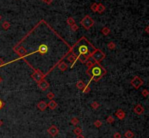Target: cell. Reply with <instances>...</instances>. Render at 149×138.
<instances>
[{
  "label": "cell",
  "mask_w": 149,
  "mask_h": 138,
  "mask_svg": "<svg viewBox=\"0 0 149 138\" xmlns=\"http://www.w3.org/2000/svg\"><path fill=\"white\" fill-rule=\"evenodd\" d=\"M89 69L91 71V74L92 75L93 79H94V80L95 82H97L100 78L102 77V76H103V75L105 74V73H103V72L104 71V69L97 63L93 64V65L91 67H89ZM91 74H89V75H91Z\"/></svg>",
  "instance_id": "1"
},
{
  "label": "cell",
  "mask_w": 149,
  "mask_h": 138,
  "mask_svg": "<svg viewBox=\"0 0 149 138\" xmlns=\"http://www.w3.org/2000/svg\"><path fill=\"white\" fill-rule=\"evenodd\" d=\"M94 23H95L94 20L89 15L85 16L81 21V25L86 30H89L93 26Z\"/></svg>",
  "instance_id": "2"
},
{
  "label": "cell",
  "mask_w": 149,
  "mask_h": 138,
  "mask_svg": "<svg viewBox=\"0 0 149 138\" xmlns=\"http://www.w3.org/2000/svg\"><path fill=\"white\" fill-rule=\"evenodd\" d=\"M131 85L135 89H138L141 85H143V81L140 77L134 76V78L131 80Z\"/></svg>",
  "instance_id": "3"
},
{
  "label": "cell",
  "mask_w": 149,
  "mask_h": 138,
  "mask_svg": "<svg viewBox=\"0 0 149 138\" xmlns=\"http://www.w3.org/2000/svg\"><path fill=\"white\" fill-rule=\"evenodd\" d=\"M91 57L95 60L96 61H101L102 59H104L105 57V54L100 50H96L93 54H91Z\"/></svg>",
  "instance_id": "4"
},
{
  "label": "cell",
  "mask_w": 149,
  "mask_h": 138,
  "mask_svg": "<svg viewBox=\"0 0 149 138\" xmlns=\"http://www.w3.org/2000/svg\"><path fill=\"white\" fill-rule=\"evenodd\" d=\"M47 132H48V134H49L50 135H51L52 138H55V137H56V136L58 135V133H59V129H58V128L56 126L52 125L50 127L48 128Z\"/></svg>",
  "instance_id": "5"
},
{
  "label": "cell",
  "mask_w": 149,
  "mask_h": 138,
  "mask_svg": "<svg viewBox=\"0 0 149 138\" xmlns=\"http://www.w3.org/2000/svg\"><path fill=\"white\" fill-rule=\"evenodd\" d=\"M31 77H32L33 80L38 83L39 81H41V80L43 79L44 75H43L40 71H39V70H36V71L34 72V73H33V74L31 75Z\"/></svg>",
  "instance_id": "6"
},
{
  "label": "cell",
  "mask_w": 149,
  "mask_h": 138,
  "mask_svg": "<svg viewBox=\"0 0 149 138\" xmlns=\"http://www.w3.org/2000/svg\"><path fill=\"white\" fill-rule=\"evenodd\" d=\"M38 86H39V88L41 89V90H42V91H46V90H47L48 88H49V87H50V84H49V82L47 81V80H42L41 81H39V82H38Z\"/></svg>",
  "instance_id": "7"
},
{
  "label": "cell",
  "mask_w": 149,
  "mask_h": 138,
  "mask_svg": "<svg viewBox=\"0 0 149 138\" xmlns=\"http://www.w3.org/2000/svg\"><path fill=\"white\" fill-rule=\"evenodd\" d=\"M144 108L140 104H137L136 105L134 108V112L136 114H138V115H140V114H143L144 113Z\"/></svg>",
  "instance_id": "8"
},
{
  "label": "cell",
  "mask_w": 149,
  "mask_h": 138,
  "mask_svg": "<svg viewBox=\"0 0 149 138\" xmlns=\"http://www.w3.org/2000/svg\"><path fill=\"white\" fill-rule=\"evenodd\" d=\"M115 115H116V117H117L119 119H120V120L124 119L125 118V116H126L125 112H124L123 110H121V109H118V110L116 111Z\"/></svg>",
  "instance_id": "9"
},
{
  "label": "cell",
  "mask_w": 149,
  "mask_h": 138,
  "mask_svg": "<svg viewBox=\"0 0 149 138\" xmlns=\"http://www.w3.org/2000/svg\"><path fill=\"white\" fill-rule=\"evenodd\" d=\"M37 108L41 111H44L45 110H46V108H47V104L44 101H41L37 104Z\"/></svg>",
  "instance_id": "10"
},
{
  "label": "cell",
  "mask_w": 149,
  "mask_h": 138,
  "mask_svg": "<svg viewBox=\"0 0 149 138\" xmlns=\"http://www.w3.org/2000/svg\"><path fill=\"white\" fill-rule=\"evenodd\" d=\"M48 51V47L47 45L45 44H41L40 46H39V52L40 54L44 55Z\"/></svg>",
  "instance_id": "11"
},
{
  "label": "cell",
  "mask_w": 149,
  "mask_h": 138,
  "mask_svg": "<svg viewBox=\"0 0 149 138\" xmlns=\"http://www.w3.org/2000/svg\"><path fill=\"white\" fill-rule=\"evenodd\" d=\"M79 54L81 55H83L84 57H86L88 54V48L86 46H81L79 48Z\"/></svg>",
  "instance_id": "12"
},
{
  "label": "cell",
  "mask_w": 149,
  "mask_h": 138,
  "mask_svg": "<svg viewBox=\"0 0 149 138\" xmlns=\"http://www.w3.org/2000/svg\"><path fill=\"white\" fill-rule=\"evenodd\" d=\"M58 106V104L54 101V100H50V102L47 104V107H49L51 110L55 109Z\"/></svg>",
  "instance_id": "13"
},
{
  "label": "cell",
  "mask_w": 149,
  "mask_h": 138,
  "mask_svg": "<svg viewBox=\"0 0 149 138\" xmlns=\"http://www.w3.org/2000/svg\"><path fill=\"white\" fill-rule=\"evenodd\" d=\"M58 69H59L60 71L64 72V71H66L67 69H68V66H67V64L64 61H62V62H60V63L58 64Z\"/></svg>",
  "instance_id": "14"
},
{
  "label": "cell",
  "mask_w": 149,
  "mask_h": 138,
  "mask_svg": "<svg viewBox=\"0 0 149 138\" xmlns=\"http://www.w3.org/2000/svg\"><path fill=\"white\" fill-rule=\"evenodd\" d=\"M84 87H85V84H84V82H83L82 80H79L76 82V88H77L79 90H83Z\"/></svg>",
  "instance_id": "15"
},
{
  "label": "cell",
  "mask_w": 149,
  "mask_h": 138,
  "mask_svg": "<svg viewBox=\"0 0 149 138\" xmlns=\"http://www.w3.org/2000/svg\"><path fill=\"white\" fill-rule=\"evenodd\" d=\"M105 10V7L103 4L100 3V4H98V10H97V12H98V13L101 14V13H103Z\"/></svg>",
  "instance_id": "16"
},
{
  "label": "cell",
  "mask_w": 149,
  "mask_h": 138,
  "mask_svg": "<svg viewBox=\"0 0 149 138\" xmlns=\"http://www.w3.org/2000/svg\"><path fill=\"white\" fill-rule=\"evenodd\" d=\"M17 54H18L19 55L23 56V55H25V54H26V50L25 49L24 47L21 46V47H20V48H18V50L17 51Z\"/></svg>",
  "instance_id": "17"
},
{
  "label": "cell",
  "mask_w": 149,
  "mask_h": 138,
  "mask_svg": "<svg viewBox=\"0 0 149 138\" xmlns=\"http://www.w3.org/2000/svg\"><path fill=\"white\" fill-rule=\"evenodd\" d=\"M134 136V133L131 130H127L125 133H124V137L126 138H133Z\"/></svg>",
  "instance_id": "18"
},
{
  "label": "cell",
  "mask_w": 149,
  "mask_h": 138,
  "mask_svg": "<svg viewBox=\"0 0 149 138\" xmlns=\"http://www.w3.org/2000/svg\"><path fill=\"white\" fill-rule=\"evenodd\" d=\"M67 59H68V61H70L71 63H74L76 61V60L77 59V57L75 55L72 54V55H70L69 57H68Z\"/></svg>",
  "instance_id": "19"
},
{
  "label": "cell",
  "mask_w": 149,
  "mask_h": 138,
  "mask_svg": "<svg viewBox=\"0 0 149 138\" xmlns=\"http://www.w3.org/2000/svg\"><path fill=\"white\" fill-rule=\"evenodd\" d=\"M101 33H102L105 36H106V35H108L111 33V30H110L108 28H107V27H104V28L101 30Z\"/></svg>",
  "instance_id": "20"
},
{
  "label": "cell",
  "mask_w": 149,
  "mask_h": 138,
  "mask_svg": "<svg viewBox=\"0 0 149 138\" xmlns=\"http://www.w3.org/2000/svg\"><path fill=\"white\" fill-rule=\"evenodd\" d=\"M1 26H2L3 29H4L5 31H7V30H8V29L10 28V23L9 22H7V21H4V22L2 23Z\"/></svg>",
  "instance_id": "21"
},
{
  "label": "cell",
  "mask_w": 149,
  "mask_h": 138,
  "mask_svg": "<svg viewBox=\"0 0 149 138\" xmlns=\"http://www.w3.org/2000/svg\"><path fill=\"white\" fill-rule=\"evenodd\" d=\"M66 22L67 23H68V25H70V26H72L73 25L75 24V20H74L73 17H68V18L67 19Z\"/></svg>",
  "instance_id": "22"
},
{
  "label": "cell",
  "mask_w": 149,
  "mask_h": 138,
  "mask_svg": "<svg viewBox=\"0 0 149 138\" xmlns=\"http://www.w3.org/2000/svg\"><path fill=\"white\" fill-rule=\"evenodd\" d=\"M107 46H108V48L109 49L113 50V49H114V48H116V44H115L114 42H113V41H111V42H109V43L107 44Z\"/></svg>",
  "instance_id": "23"
},
{
  "label": "cell",
  "mask_w": 149,
  "mask_h": 138,
  "mask_svg": "<svg viewBox=\"0 0 149 138\" xmlns=\"http://www.w3.org/2000/svg\"><path fill=\"white\" fill-rule=\"evenodd\" d=\"M74 132L76 135H79L82 133V129L80 128V127H76L74 130Z\"/></svg>",
  "instance_id": "24"
},
{
  "label": "cell",
  "mask_w": 149,
  "mask_h": 138,
  "mask_svg": "<svg viewBox=\"0 0 149 138\" xmlns=\"http://www.w3.org/2000/svg\"><path fill=\"white\" fill-rule=\"evenodd\" d=\"M71 124H72L73 125L76 126V125H77V124L79 123V120L78 118H76V117H74V118L71 119Z\"/></svg>",
  "instance_id": "25"
},
{
  "label": "cell",
  "mask_w": 149,
  "mask_h": 138,
  "mask_svg": "<svg viewBox=\"0 0 149 138\" xmlns=\"http://www.w3.org/2000/svg\"><path fill=\"white\" fill-rule=\"evenodd\" d=\"M98 4H97V3H93L92 5H91V7H90V8H91V10L94 12H97V10H98Z\"/></svg>",
  "instance_id": "26"
},
{
  "label": "cell",
  "mask_w": 149,
  "mask_h": 138,
  "mask_svg": "<svg viewBox=\"0 0 149 138\" xmlns=\"http://www.w3.org/2000/svg\"><path fill=\"white\" fill-rule=\"evenodd\" d=\"M91 107L93 109H97L100 107V104L97 102V101H94L91 104Z\"/></svg>",
  "instance_id": "27"
},
{
  "label": "cell",
  "mask_w": 149,
  "mask_h": 138,
  "mask_svg": "<svg viewBox=\"0 0 149 138\" xmlns=\"http://www.w3.org/2000/svg\"><path fill=\"white\" fill-rule=\"evenodd\" d=\"M114 122V118L112 116H109L107 119H106V122L108 124H112Z\"/></svg>",
  "instance_id": "28"
},
{
  "label": "cell",
  "mask_w": 149,
  "mask_h": 138,
  "mask_svg": "<svg viewBox=\"0 0 149 138\" xmlns=\"http://www.w3.org/2000/svg\"><path fill=\"white\" fill-rule=\"evenodd\" d=\"M47 98L49 99V100H52L54 98H55V94L52 92H49L47 94Z\"/></svg>",
  "instance_id": "29"
},
{
  "label": "cell",
  "mask_w": 149,
  "mask_h": 138,
  "mask_svg": "<svg viewBox=\"0 0 149 138\" xmlns=\"http://www.w3.org/2000/svg\"><path fill=\"white\" fill-rule=\"evenodd\" d=\"M90 91H91L90 88L88 85H85V87L83 89V92L85 93V94H87V93H89V92H90Z\"/></svg>",
  "instance_id": "30"
},
{
  "label": "cell",
  "mask_w": 149,
  "mask_h": 138,
  "mask_svg": "<svg viewBox=\"0 0 149 138\" xmlns=\"http://www.w3.org/2000/svg\"><path fill=\"white\" fill-rule=\"evenodd\" d=\"M102 124H103V123L101 121H100V120H96L95 122H94V125H95V126H96L97 128H99L101 126H102Z\"/></svg>",
  "instance_id": "31"
},
{
  "label": "cell",
  "mask_w": 149,
  "mask_h": 138,
  "mask_svg": "<svg viewBox=\"0 0 149 138\" xmlns=\"http://www.w3.org/2000/svg\"><path fill=\"white\" fill-rule=\"evenodd\" d=\"M71 29L72 30V31H74V32H76V31H78V29H79V27H78V25L75 23L74 25H73L72 26H71Z\"/></svg>",
  "instance_id": "32"
},
{
  "label": "cell",
  "mask_w": 149,
  "mask_h": 138,
  "mask_svg": "<svg viewBox=\"0 0 149 138\" xmlns=\"http://www.w3.org/2000/svg\"><path fill=\"white\" fill-rule=\"evenodd\" d=\"M142 95H143L144 97H148L149 95V91H148L147 89H144V90H143V91H142Z\"/></svg>",
  "instance_id": "33"
},
{
  "label": "cell",
  "mask_w": 149,
  "mask_h": 138,
  "mask_svg": "<svg viewBox=\"0 0 149 138\" xmlns=\"http://www.w3.org/2000/svg\"><path fill=\"white\" fill-rule=\"evenodd\" d=\"M86 65L88 67V68H89V67H91L92 65H93V63H92V61H91L90 60H89V61H87L86 63Z\"/></svg>",
  "instance_id": "34"
},
{
  "label": "cell",
  "mask_w": 149,
  "mask_h": 138,
  "mask_svg": "<svg viewBox=\"0 0 149 138\" xmlns=\"http://www.w3.org/2000/svg\"><path fill=\"white\" fill-rule=\"evenodd\" d=\"M121 138V135L119 132H115L114 135V138Z\"/></svg>",
  "instance_id": "35"
},
{
  "label": "cell",
  "mask_w": 149,
  "mask_h": 138,
  "mask_svg": "<svg viewBox=\"0 0 149 138\" xmlns=\"http://www.w3.org/2000/svg\"><path fill=\"white\" fill-rule=\"evenodd\" d=\"M4 103H3V101L0 99V110L4 107Z\"/></svg>",
  "instance_id": "36"
},
{
  "label": "cell",
  "mask_w": 149,
  "mask_h": 138,
  "mask_svg": "<svg viewBox=\"0 0 149 138\" xmlns=\"http://www.w3.org/2000/svg\"><path fill=\"white\" fill-rule=\"evenodd\" d=\"M4 60L1 59V58H0V67H1V66H3L4 65Z\"/></svg>",
  "instance_id": "37"
},
{
  "label": "cell",
  "mask_w": 149,
  "mask_h": 138,
  "mask_svg": "<svg viewBox=\"0 0 149 138\" xmlns=\"http://www.w3.org/2000/svg\"><path fill=\"white\" fill-rule=\"evenodd\" d=\"M46 4H50L51 3H52V0H45L44 1Z\"/></svg>",
  "instance_id": "38"
},
{
  "label": "cell",
  "mask_w": 149,
  "mask_h": 138,
  "mask_svg": "<svg viewBox=\"0 0 149 138\" xmlns=\"http://www.w3.org/2000/svg\"><path fill=\"white\" fill-rule=\"evenodd\" d=\"M84 138V136L83 135L81 134V135H77V138Z\"/></svg>",
  "instance_id": "39"
},
{
  "label": "cell",
  "mask_w": 149,
  "mask_h": 138,
  "mask_svg": "<svg viewBox=\"0 0 149 138\" xmlns=\"http://www.w3.org/2000/svg\"><path fill=\"white\" fill-rule=\"evenodd\" d=\"M146 32L147 33H149V27H147L146 28Z\"/></svg>",
  "instance_id": "40"
},
{
  "label": "cell",
  "mask_w": 149,
  "mask_h": 138,
  "mask_svg": "<svg viewBox=\"0 0 149 138\" xmlns=\"http://www.w3.org/2000/svg\"><path fill=\"white\" fill-rule=\"evenodd\" d=\"M2 124H3V122L0 119V127H1V126Z\"/></svg>",
  "instance_id": "41"
},
{
  "label": "cell",
  "mask_w": 149,
  "mask_h": 138,
  "mask_svg": "<svg viewBox=\"0 0 149 138\" xmlns=\"http://www.w3.org/2000/svg\"><path fill=\"white\" fill-rule=\"evenodd\" d=\"M1 81H2V79H1V77H0V83L1 82Z\"/></svg>",
  "instance_id": "42"
},
{
  "label": "cell",
  "mask_w": 149,
  "mask_h": 138,
  "mask_svg": "<svg viewBox=\"0 0 149 138\" xmlns=\"http://www.w3.org/2000/svg\"><path fill=\"white\" fill-rule=\"evenodd\" d=\"M1 20V15H0V20Z\"/></svg>",
  "instance_id": "43"
},
{
  "label": "cell",
  "mask_w": 149,
  "mask_h": 138,
  "mask_svg": "<svg viewBox=\"0 0 149 138\" xmlns=\"http://www.w3.org/2000/svg\"><path fill=\"white\" fill-rule=\"evenodd\" d=\"M42 1H45V0H42Z\"/></svg>",
  "instance_id": "44"
}]
</instances>
